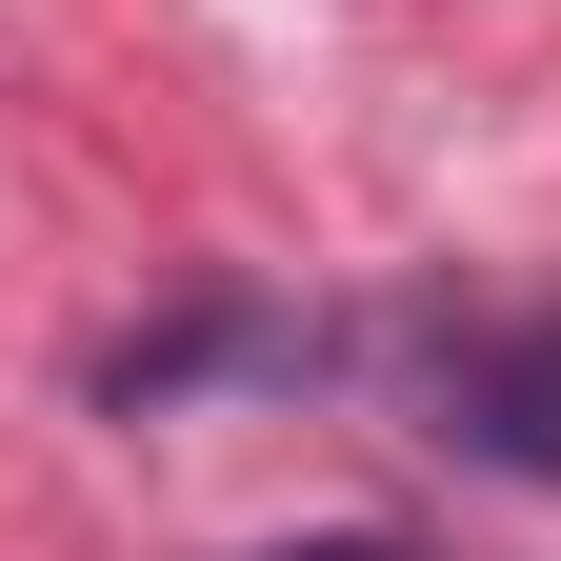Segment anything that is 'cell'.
Instances as JSON below:
<instances>
[{
	"instance_id": "1",
	"label": "cell",
	"mask_w": 561,
	"mask_h": 561,
	"mask_svg": "<svg viewBox=\"0 0 561 561\" xmlns=\"http://www.w3.org/2000/svg\"><path fill=\"white\" fill-rule=\"evenodd\" d=\"M442 442L502 461V481H561V321H481V341H442Z\"/></svg>"
},
{
	"instance_id": "2",
	"label": "cell",
	"mask_w": 561,
	"mask_h": 561,
	"mask_svg": "<svg viewBox=\"0 0 561 561\" xmlns=\"http://www.w3.org/2000/svg\"><path fill=\"white\" fill-rule=\"evenodd\" d=\"M301 561H401V541H301Z\"/></svg>"
}]
</instances>
